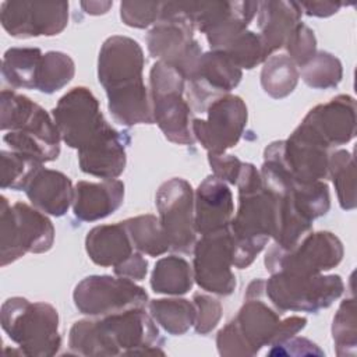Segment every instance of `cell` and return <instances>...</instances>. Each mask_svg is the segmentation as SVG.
<instances>
[{
  "mask_svg": "<svg viewBox=\"0 0 357 357\" xmlns=\"http://www.w3.org/2000/svg\"><path fill=\"white\" fill-rule=\"evenodd\" d=\"M149 98L153 123L173 144L192 145L191 106L184 98L185 79L172 66L156 61L149 71Z\"/></svg>",
  "mask_w": 357,
  "mask_h": 357,
  "instance_id": "9",
  "label": "cell"
},
{
  "mask_svg": "<svg viewBox=\"0 0 357 357\" xmlns=\"http://www.w3.org/2000/svg\"><path fill=\"white\" fill-rule=\"evenodd\" d=\"M0 322L24 356L52 357L60 350L59 314L49 303L10 297L1 304Z\"/></svg>",
  "mask_w": 357,
  "mask_h": 357,
  "instance_id": "7",
  "label": "cell"
},
{
  "mask_svg": "<svg viewBox=\"0 0 357 357\" xmlns=\"http://www.w3.org/2000/svg\"><path fill=\"white\" fill-rule=\"evenodd\" d=\"M208 162L212 169V173L219 180L236 185L243 163L237 156L229 155V153H220V155H212L208 153Z\"/></svg>",
  "mask_w": 357,
  "mask_h": 357,
  "instance_id": "41",
  "label": "cell"
},
{
  "mask_svg": "<svg viewBox=\"0 0 357 357\" xmlns=\"http://www.w3.org/2000/svg\"><path fill=\"white\" fill-rule=\"evenodd\" d=\"M75 74L74 60L63 52H47L42 56L38 75L36 91L42 93H54L64 88Z\"/></svg>",
  "mask_w": 357,
  "mask_h": 357,
  "instance_id": "33",
  "label": "cell"
},
{
  "mask_svg": "<svg viewBox=\"0 0 357 357\" xmlns=\"http://www.w3.org/2000/svg\"><path fill=\"white\" fill-rule=\"evenodd\" d=\"M343 290L344 283L339 275L275 272L265 280V297L280 312H318L337 300Z\"/></svg>",
  "mask_w": 357,
  "mask_h": 357,
  "instance_id": "11",
  "label": "cell"
},
{
  "mask_svg": "<svg viewBox=\"0 0 357 357\" xmlns=\"http://www.w3.org/2000/svg\"><path fill=\"white\" fill-rule=\"evenodd\" d=\"M287 56L297 67H304L317 53V38L314 31L304 22H298L289 35L284 46Z\"/></svg>",
  "mask_w": 357,
  "mask_h": 357,
  "instance_id": "38",
  "label": "cell"
},
{
  "mask_svg": "<svg viewBox=\"0 0 357 357\" xmlns=\"http://www.w3.org/2000/svg\"><path fill=\"white\" fill-rule=\"evenodd\" d=\"M298 67L287 54H271L261 70V86L273 99L289 96L297 86Z\"/></svg>",
  "mask_w": 357,
  "mask_h": 357,
  "instance_id": "30",
  "label": "cell"
},
{
  "mask_svg": "<svg viewBox=\"0 0 357 357\" xmlns=\"http://www.w3.org/2000/svg\"><path fill=\"white\" fill-rule=\"evenodd\" d=\"M192 303L197 308L194 324L195 332L198 335H208L218 326L222 318V304L215 297L202 293H195L192 296Z\"/></svg>",
  "mask_w": 357,
  "mask_h": 357,
  "instance_id": "40",
  "label": "cell"
},
{
  "mask_svg": "<svg viewBox=\"0 0 357 357\" xmlns=\"http://www.w3.org/2000/svg\"><path fill=\"white\" fill-rule=\"evenodd\" d=\"M192 254L194 282L212 294L230 296L237 282L231 271L233 240L229 227L201 236Z\"/></svg>",
  "mask_w": 357,
  "mask_h": 357,
  "instance_id": "18",
  "label": "cell"
},
{
  "mask_svg": "<svg viewBox=\"0 0 357 357\" xmlns=\"http://www.w3.org/2000/svg\"><path fill=\"white\" fill-rule=\"evenodd\" d=\"M149 314L167 333L178 336L190 331L195 324L197 308L192 300L185 298H158L148 303Z\"/></svg>",
  "mask_w": 357,
  "mask_h": 357,
  "instance_id": "29",
  "label": "cell"
},
{
  "mask_svg": "<svg viewBox=\"0 0 357 357\" xmlns=\"http://www.w3.org/2000/svg\"><path fill=\"white\" fill-rule=\"evenodd\" d=\"M85 250L91 261L99 266H119L137 250L123 222L95 226L86 233Z\"/></svg>",
  "mask_w": 357,
  "mask_h": 357,
  "instance_id": "26",
  "label": "cell"
},
{
  "mask_svg": "<svg viewBox=\"0 0 357 357\" xmlns=\"http://www.w3.org/2000/svg\"><path fill=\"white\" fill-rule=\"evenodd\" d=\"M259 1H180L195 29L205 33L211 50H222L248 29Z\"/></svg>",
  "mask_w": 357,
  "mask_h": 357,
  "instance_id": "14",
  "label": "cell"
},
{
  "mask_svg": "<svg viewBox=\"0 0 357 357\" xmlns=\"http://www.w3.org/2000/svg\"><path fill=\"white\" fill-rule=\"evenodd\" d=\"M329 149L296 128L289 138L271 142L264 159L275 162L291 181L312 184L328 178Z\"/></svg>",
  "mask_w": 357,
  "mask_h": 357,
  "instance_id": "17",
  "label": "cell"
},
{
  "mask_svg": "<svg viewBox=\"0 0 357 357\" xmlns=\"http://www.w3.org/2000/svg\"><path fill=\"white\" fill-rule=\"evenodd\" d=\"M243 77V71L220 50L201 54L187 78V98L191 109L204 113L211 102L230 93Z\"/></svg>",
  "mask_w": 357,
  "mask_h": 357,
  "instance_id": "20",
  "label": "cell"
},
{
  "mask_svg": "<svg viewBox=\"0 0 357 357\" xmlns=\"http://www.w3.org/2000/svg\"><path fill=\"white\" fill-rule=\"evenodd\" d=\"M0 128L11 151L36 160L53 162L60 155V132L53 117L28 96L13 89L1 91Z\"/></svg>",
  "mask_w": 357,
  "mask_h": 357,
  "instance_id": "5",
  "label": "cell"
},
{
  "mask_svg": "<svg viewBox=\"0 0 357 357\" xmlns=\"http://www.w3.org/2000/svg\"><path fill=\"white\" fill-rule=\"evenodd\" d=\"M79 4L86 14L100 15L109 11V8L113 6V1H81Z\"/></svg>",
  "mask_w": 357,
  "mask_h": 357,
  "instance_id": "45",
  "label": "cell"
},
{
  "mask_svg": "<svg viewBox=\"0 0 357 357\" xmlns=\"http://www.w3.org/2000/svg\"><path fill=\"white\" fill-rule=\"evenodd\" d=\"M206 119H192L191 131L201 146L212 155L226 153L237 145L247 126L245 102L237 95H223L208 105Z\"/></svg>",
  "mask_w": 357,
  "mask_h": 357,
  "instance_id": "16",
  "label": "cell"
},
{
  "mask_svg": "<svg viewBox=\"0 0 357 357\" xmlns=\"http://www.w3.org/2000/svg\"><path fill=\"white\" fill-rule=\"evenodd\" d=\"M356 123V100L353 96L343 93L314 106L297 128L326 149H331L354 138Z\"/></svg>",
  "mask_w": 357,
  "mask_h": 357,
  "instance_id": "21",
  "label": "cell"
},
{
  "mask_svg": "<svg viewBox=\"0 0 357 357\" xmlns=\"http://www.w3.org/2000/svg\"><path fill=\"white\" fill-rule=\"evenodd\" d=\"M236 185L238 208L231 218L229 231L233 240V266L245 269L273 238L276 202L252 163H243Z\"/></svg>",
  "mask_w": 357,
  "mask_h": 357,
  "instance_id": "4",
  "label": "cell"
},
{
  "mask_svg": "<svg viewBox=\"0 0 357 357\" xmlns=\"http://www.w3.org/2000/svg\"><path fill=\"white\" fill-rule=\"evenodd\" d=\"M155 204L159 215L158 219L170 250L192 254L197 243V230L194 223V190L191 184L181 177L166 180L156 191Z\"/></svg>",
  "mask_w": 357,
  "mask_h": 357,
  "instance_id": "15",
  "label": "cell"
},
{
  "mask_svg": "<svg viewBox=\"0 0 357 357\" xmlns=\"http://www.w3.org/2000/svg\"><path fill=\"white\" fill-rule=\"evenodd\" d=\"M269 356H324V351L305 337L291 336L278 344L271 346Z\"/></svg>",
  "mask_w": 357,
  "mask_h": 357,
  "instance_id": "42",
  "label": "cell"
},
{
  "mask_svg": "<svg viewBox=\"0 0 357 357\" xmlns=\"http://www.w3.org/2000/svg\"><path fill=\"white\" fill-rule=\"evenodd\" d=\"M328 177H331L339 205L344 211L356 208V165L353 155L346 149H337L329 153Z\"/></svg>",
  "mask_w": 357,
  "mask_h": 357,
  "instance_id": "32",
  "label": "cell"
},
{
  "mask_svg": "<svg viewBox=\"0 0 357 357\" xmlns=\"http://www.w3.org/2000/svg\"><path fill=\"white\" fill-rule=\"evenodd\" d=\"M332 337L335 343V353L339 357L354 356L357 350V331H356V301L353 297L344 298L332 322Z\"/></svg>",
  "mask_w": 357,
  "mask_h": 357,
  "instance_id": "37",
  "label": "cell"
},
{
  "mask_svg": "<svg viewBox=\"0 0 357 357\" xmlns=\"http://www.w3.org/2000/svg\"><path fill=\"white\" fill-rule=\"evenodd\" d=\"M298 6L301 11L310 17L326 18L336 14L346 4L339 1H301Z\"/></svg>",
  "mask_w": 357,
  "mask_h": 357,
  "instance_id": "44",
  "label": "cell"
},
{
  "mask_svg": "<svg viewBox=\"0 0 357 357\" xmlns=\"http://www.w3.org/2000/svg\"><path fill=\"white\" fill-rule=\"evenodd\" d=\"M144 64V50L132 38L113 35L100 47L98 79L106 92L112 117L121 126L153 124Z\"/></svg>",
  "mask_w": 357,
  "mask_h": 357,
  "instance_id": "2",
  "label": "cell"
},
{
  "mask_svg": "<svg viewBox=\"0 0 357 357\" xmlns=\"http://www.w3.org/2000/svg\"><path fill=\"white\" fill-rule=\"evenodd\" d=\"M265 297V280L254 279L244 294L237 315L216 336L218 351L223 357L255 356L264 346L278 342L282 315Z\"/></svg>",
  "mask_w": 357,
  "mask_h": 357,
  "instance_id": "6",
  "label": "cell"
},
{
  "mask_svg": "<svg viewBox=\"0 0 357 357\" xmlns=\"http://www.w3.org/2000/svg\"><path fill=\"white\" fill-rule=\"evenodd\" d=\"M124 201V183L105 178L99 183L78 181L74 187L73 212L82 222H95L116 212Z\"/></svg>",
  "mask_w": 357,
  "mask_h": 357,
  "instance_id": "23",
  "label": "cell"
},
{
  "mask_svg": "<svg viewBox=\"0 0 357 357\" xmlns=\"http://www.w3.org/2000/svg\"><path fill=\"white\" fill-rule=\"evenodd\" d=\"M234 212L233 194L227 183L208 176L194 192V223L197 234H209L229 227Z\"/></svg>",
  "mask_w": 357,
  "mask_h": 357,
  "instance_id": "22",
  "label": "cell"
},
{
  "mask_svg": "<svg viewBox=\"0 0 357 357\" xmlns=\"http://www.w3.org/2000/svg\"><path fill=\"white\" fill-rule=\"evenodd\" d=\"M73 300L81 314L99 318L132 308H145L148 293L126 278L92 275L75 286Z\"/></svg>",
  "mask_w": 357,
  "mask_h": 357,
  "instance_id": "13",
  "label": "cell"
},
{
  "mask_svg": "<svg viewBox=\"0 0 357 357\" xmlns=\"http://www.w3.org/2000/svg\"><path fill=\"white\" fill-rule=\"evenodd\" d=\"M162 11L160 1H121L120 18L131 28H146L159 20Z\"/></svg>",
  "mask_w": 357,
  "mask_h": 357,
  "instance_id": "39",
  "label": "cell"
},
{
  "mask_svg": "<svg viewBox=\"0 0 357 357\" xmlns=\"http://www.w3.org/2000/svg\"><path fill=\"white\" fill-rule=\"evenodd\" d=\"M343 254V244L337 236L331 231H315L305 234L289 250L273 244L268 248L264 262L269 273L286 272L311 276L337 266Z\"/></svg>",
  "mask_w": 357,
  "mask_h": 357,
  "instance_id": "12",
  "label": "cell"
},
{
  "mask_svg": "<svg viewBox=\"0 0 357 357\" xmlns=\"http://www.w3.org/2000/svg\"><path fill=\"white\" fill-rule=\"evenodd\" d=\"M137 251L149 257L163 255L170 250L160 222L153 215H139L123 220Z\"/></svg>",
  "mask_w": 357,
  "mask_h": 357,
  "instance_id": "31",
  "label": "cell"
},
{
  "mask_svg": "<svg viewBox=\"0 0 357 357\" xmlns=\"http://www.w3.org/2000/svg\"><path fill=\"white\" fill-rule=\"evenodd\" d=\"M116 276L126 278L130 280H142L148 273V261L142 257L139 251H135L128 259H126L121 265L113 268Z\"/></svg>",
  "mask_w": 357,
  "mask_h": 357,
  "instance_id": "43",
  "label": "cell"
},
{
  "mask_svg": "<svg viewBox=\"0 0 357 357\" xmlns=\"http://www.w3.org/2000/svg\"><path fill=\"white\" fill-rule=\"evenodd\" d=\"M297 1L268 0L258 3L257 25L268 56L284 46L289 35L301 20Z\"/></svg>",
  "mask_w": 357,
  "mask_h": 357,
  "instance_id": "25",
  "label": "cell"
},
{
  "mask_svg": "<svg viewBox=\"0 0 357 357\" xmlns=\"http://www.w3.org/2000/svg\"><path fill=\"white\" fill-rule=\"evenodd\" d=\"M163 339L145 308L77 321L68 335L70 353L78 356L163 354Z\"/></svg>",
  "mask_w": 357,
  "mask_h": 357,
  "instance_id": "3",
  "label": "cell"
},
{
  "mask_svg": "<svg viewBox=\"0 0 357 357\" xmlns=\"http://www.w3.org/2000/svg\"><path fill=\"white\" fill-rule=\"evenodd\" d=\"M52 117L61 141L77 149L79 169L100 178H117L126 169L130 138L103 117L96 96L85 86L64 93Z\"/></svg>",
  "mask_w": 357,
  "mask_h": 357,
  "instance_id": "1",
  "label": "cell"
},
{
  "mask_svg": "<svg viewBox=\"0 0 357 357\" xmlns=\"http://www.w3.org/2000/svg\"><path fill=\"white\" fill-rule=\"evenodd\" d=\"M1 159V180L0 185L3 190H25L32 176L43 166L42 162L32 156H28L15 151L0 152Z\"/></svg>",
  "mask_w": 357,
  "mask_h": 357,
  "instance_id": "34",
  "label": "cell"
},
{
  "mask_svg": "<svg viewBox=\"0 0 357 357\" xmlns=\"http://www.w3.org/2000/svg\"><path fill=\"white\" fill-rule=\"evenodd\" d=\"M54 243V226L46 213L25 202L10 205L0 197V265L7 266L26 252L42 254Z\"/></svg>",
  "mask_w": 357,
  "mask_h": 357,
  "instance_id": "8",
  "label": "cell"
},
{
  "mask_svg": "<svg viewBox=\"0 0 357 357\" xmlns=\"http://www.w3.org/2000/svg\"><path fill=\"white\" fill-rule=\"evenodd\" d=\"M43 53L38 47H10L1 61V77L13 88L36 89V75Z\"/></svg>",
  "mask_w": 357,
  "mask_h": 357,
  "instance_id": "28",
  "label": "cell"
},
{
  "mask_svg": "<svg viewBox=\"0 0 357 357\" xmlns=\"http://www.w3.org/2000/svg\"><path fill=\"white\" fill-rule=\"evenodd\" d=\"M220 52L227 54L240 70H251L269 57L259 33L250 29L231 39Z\"/></svg>",
  "mask_w": 357,
  "mask_h": 357,
  "instance_id": "36",
  "label": "cell"
},
{
  "mask_svg": "<svg viewBox=\"0 0 357 357\" xmlns=\"http://www.w3.org/2000/svg\"><path fill=\"white\" fill-rule=\"evenodd\" d=\"M343 77L340 60L329 52L319 50L301 67L303 81L314 89H329L339 85Z\"/></svg>",
  "mask_w": 357,
  "mask_h": 357,
  "instance_id": "35",
  "label": "cell"
},
{
  "mask_svg": "<svg viewBox=\"0 0 357 357\" xmlns=\"http://www.w3.org/2000/svg\"><path fill=\"white\" fill-rule=\"evenodd\" d=\"M24 191L36 209L52 216H63L74 201L70 177L43 166L32 176Z\"/></svg>",
  "mask_w": 357,
  "mask_h": 357,
  "instance_id": "24",
  "label": "cell"
},
{
  "mask_svg": "<svg viewBox=\"0 0 357 357\" xmlns=\"http://www.w3.org/2000/svg\"><path fill=\"white\" fill-rule=\"evenodd\" d=\"M0 22L13 38L54 36L68 24L67 1H3Z\"/></svg>",
  "mask_w": 357,
  "mask_h": 357,
  "instance_id": "19",
  "label": "cell"
},
{
  "mask_svg": "<svg viewBox=\"0 0 357 357\" xmlns=\"http://www.w3.org/2000/svg\"><path fill=\"white\" fill-rule=\"evenodd\" d=\"M194 25L180 1L162 3L159 20L146 35V47L156 61L174 67L187 81L202 52L194 38Z\"/></svg>",
  "mask_w": 357,
  "mask_h": 357,
  "instance_id": "10",
  "label": "cell"
},
{
  "mask_svg": "<svg viewBox=\"0 0 357 357\" xmlns=\"http://www.w3.org/2000/svg\"><path fill=\"white\" fill-rule=\"evenodd\" d=\"M192 283V266L183 257L177 255L158 259L151 275V287L159 294L181 296L191 290Z\"/></svg>",
  "mask_w": 357,
  "mask_h": 357,
  "instance_id": "27",
  "label": "cell"
}]
</instances>
